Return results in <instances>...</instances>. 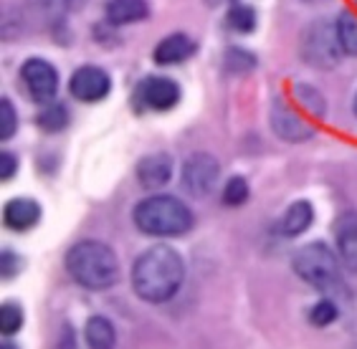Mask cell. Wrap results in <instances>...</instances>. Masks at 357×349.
Instances as JSON below:
<instances>
[{
  "mask_svg": "<svg viewBox=\"0 0 357 349\" xmlns=\"http://www.w3.org/2000/svg\"><path fill=\"white\" fill-rule=\"evenodd\" d=\"M185 276V263L170 246L147 248L132 266V288L142 302L162 304L178 294Z\"/></svg>",
  "mask_w": 357,
  "mask_h": 349,
  "instance_id": "1",
  "label": "cell"
},
{
  "mask_svg": "<svg viewBox=\"0 0 357 349\" xmlns=\"http://www.w3.org/2000/svg\"><path fill=\"white\" fill-rule=\"evenodd\" d=\"M66 268L71 279L84 288L102 291L117 284L119 261L107 243L102 240H82L66 254Z\"/></svg>",
  "mask_w": 357,
  "mask_h": 349,
  "instance_id": "2",
  "label": "cell"
},
{
  "mask_svg": "<svg viewBox=\"0 0 357 349\" xmlns=\"http://www.w3.org/2000/svg\"><path fill=\"white\" fill-rule=\"evenodd\" d=\"M135 226L144 235H183L192 228V212L172 195H150L135 208Z\"/></svg>",
  "mask_w": 357,
  "mask_h": 349,
  "instance_id": "3",
  "label": "cell"
},
{
  "mask_svg": "<svg viewBox=\"0 0 357 349\" xmlns=\"http://www.w3.org/2000/svg\"><path fill=\"white\" fill-rule=\"evenodd\" d=\"M291 266L299 276H302L310 286L319 288V291H335L342 288V271L337 263L335 254L324 243H307L296 251Z\"/></svg>",
  "mask_w": 357,
  "mask_h": 349,
  "instance_id": "4",
  "label": "cell"
},
{
  "mask_svg": "<svg viewBox=\"0 0 357 349\" xmlns=\"http://www.w3.org/2000/svg\"><path fill=\"white\" fill-rule=\"evenodd\" d=\"M302 54L317 69H335L337 61H340V54H342V43H340V36H337V23L335 26L327 21L312 23L307 28V33H304Z\"/></svg>",
  "mask_w": 357,
  "mask_h": 349,
  "instance_id": "5",
  "label": "cell"
},
{
  "mask_svg": "<svg viewBox=\"0 0 357 349\" xmlns=\"http://www.w3.org/2000/svg\"><path fill=\"white\" fill-rule=\"evenodd\" d=\"M218 160L206 155V152H198V155H190L183 164V187L192 198H206L218 183Z\"/></svg>",
  "mask_w": 357,
  "mask_h": 349,
  "instance_id": "6",
  "label": "cell"
},
{
  "mask_svg": "<svg viewBox=\"0 0 357 349\" xmlns=\"http://www.w3.org/2000/svg\"><path fill=\"white\" fill-rule=\"evenodd\" d=\"M21 79L36 102H51L59 89V74L43 59H28L21 66Z\"/></svg>",
  "mask_w": 357,
  "mask_h": 349,
  "instance_id": "7",
  "label": "cell"
},
{
  "mask_svg": "<svg viewBox=\"0 0 357 349\" xmlns=\"http://www.w3.org/2000/svg\"><path fill=\"white\" fill-rule=\"evenodd\" d=\"M69 89L71 96L79 99V102H86V104L102 102L112 89V79L99 66H82V69H76L74 76H71Z\"/></svg>",
  "mask_w": 357,
  "mask_h": 349,
  "instance_id": "8",
  "label": "cell"
},
{
  "mask_svg": "<svg viewBox=\"0 0 357 349\" xmlns=\"http://www.w3.org/2000/svg\"><path fill=\"white\" fill-rule=\"evenodd\" d=\"M268 119H271V130L287 142H304L314 134V127H310L304 122V116L291 109L289 104H284L282 99H274Z\"/></svg>",
  "mask_w": 357,
  "mask_h": 349,
  "instance_id": "9",
  "label": "cell"
},
{
  "mask_svg": "<svg viewBox=\"0 0 357 349\" xmlns=\"http://www.w3.org/2000/svg\"><path fill=\"white\" fill-rule=\"evenodd\" d=\"M139 102L147 109H172L180 102V86L172 79H165V76H147L139 84Z\"/></svg>",
  "mask_w": 357,
  "mask_h": 349,
  "instance_id": "10",
  "label": "cell"
},
{
  "mask_svg": "<svg viewBox=\"0 0 357 349\" xmlns=\"http://www.w3.org/2000/svg\"><path fill=\"white\" fill-rule=\"evenodd\" d=\"M172 178V157L165 152H155V155H147L144 160H139L137 164V180L139 185L152 190V187H162L167 185Z\"/></svg>",
  "mask_w": 357,
  "mask_h": 349,
  "instance_id": "11",
  "label": "cell"
},
{
  "mask_svg": "<svg viewBox=\"0 0 357 349\" xmlns=\"http://www.w3.org/2000/svg\"><path fill=\"white\" fill-rule=\"evenodd\" d=\"M335 238L344 266L357 271V212H344L335 220Z\"/></svg>",
  "mask_w": 357,
  "mask_h": 349,
  "instance_id": "12",
  "label": "cell"
},
{
  "mask_svg": "<svg viewBox=\"0 0 357 349\" xmlns=\"http://www.w3.org/2000/svg\"><path fill=\"white\" fill-rule=\"evenodd\" d=\"M192 54H195V43L185 33H172L155 46V61L160 66H172V63L185 61Z\"/></svg>",
  "mask_w": 357,
  "mask_h": 349,
  "instance_id": "13",
  "label": "cell"
},
{
  "mask_svg": "<svg viewBox=\"0 0 357 349\" xmlns=\"http://www.w3.org/2000/svg\"><path fill=\"white\" fill-rule=\"evenodd\" d=\"M41 218V208L31 198H15L6 205V223L13 231H28Z\"/></svg>",
  "mask_w": 357,
  "mask_h": 349,
  "instance_id": "14",
  "label": "cell"
},
{
  "mask_svg": "<svg viewBox=\"0 0 357 349\" xmlns=\"http://www.w3.org/2000/svg\"><path fill=\"white\" fill-rule=\"evenodd\" d=\"M107 18L114 26H127V23H137L142 18H147L150 8L144 0H109L107 3Z\"/></svg>",
  "mask_w": 357,
  "mask_h": 349,
  "instance_id": "15",
  "label": "cell"
},
{
  "mask_svg": "<svg viewBox=\"0 0 357 349\" xmlns=\"http://www.w3.org/2000/svg\"><path fill=\"white\" fill-rule=\"evenodd\" d=\"M312 220H314L312 205L304 203V200H299V203H291V205L287 208V212H284L282 220H279V228H282L284 235H299V233H304L312 226Z\"/></svg>",
  "mask_w": 357,
  "mask_h": 349,
  "instance_id": "16",
  "label": "cell"
},
{
  "mask_svg": "<svg viewBox=\"0 0 357 349\" xmlns=\"http://www.w3.org/2000/svg\"><path fill=\"white\" fill-rule=\"evenodd\" d=\"M84 336H86L89 347L94 349H109L117 342V332H114L109 319H104V316H91L86 322V329H84Z\"/></svg>",
  "mask_w": 357,
  "mask_h": 349,
  "instance_id": "17",
  "label": "cell"
},
{
  "mask_svg": "<svg viewBox=\"0 0 357 349\" xmlns=\"http://www.w3.org/2000/svg\"><path fill=\"white\" fill-rule=\"evenodd\" d=\"M337 36L342 43V51L350 56H357V15L344 10L337 18Z\"/></svg>",
  "mask_w": 357,
  "mask_h": 349,
  "instance_id": "18",
  "label": "cell"
},
{
  "mask_svg": "<svg viewBox=\"0 0 357 349\" xmlns=\"http://www.w3.org/2000/svg\"><path fill=\"white\" fill-rule=\"evenodd\" d=\"M69 124V111L63 104H46L38 114V127L43 132H61Z\"/></svg>",
  "mask_w": 357,
  "mask_h": 349,
  "instance_id": "19",
  "label": "cell"
},
{
  "mask_svg": "<svg viewBox=\"0 0 357 349\" xmlns=\"http://www.w3.org/2000/svg\"><path fill=\"white\" fill-rule=\"evenodd\" d=\"M228 26L238 33H251L256 28V13L248 6H234L228 10Z\"/></svg>",
  "mask_w": 357,
  "mask_h": 349,
  "instance_id": "20",
  "label": "cell"
},
{
  "mask_svg": "<svg viewBox=\"0 0 357 349\" xmlns=\"http://www.w3.org/2000/svg\"><path fill=\"white\" fill-rule=\"evenodd\" d=\"M23 327V309L18 304L6 302L0 307V332L3 334H15Z\"/></svg>",
  "mask_w": 357,
  "mask_h": 349,
  "instance_id": "21",
  "label": "cell"
},
{
  "mask_svg": "<svg viewBox=\"0 0 357 349\" xmlns=\"http://www.w3.org/2000/svg\"><path fill=\"white\" fill-rule=\"evenodd\" d=\"M248 198V185L243 178H231L226 183V187H223V203L231 208L236 205H243Z\"/></svg>",
  "mask_w": 357,
  "mask_h": 349,
  "instance_id": "22",
  "label": "cell"
},
{
  "mask_svg": "<svg viewBox=\"0 0 357 349\" xmlns=\"http://www.w3.org/2000/svg\"><path fill=\"white\" fill-rule=\"evenodd\" d=\"M15 127H18V116H15V109L10 99H3L0 102V137L10 139L15 134Z\"/></svg>",
  "mask_w": 357,
  "mask_h": 349,
  "instance_id": "23",
  "label": "cell"
},
{
  "mask_svg": "<svg viewBox=\"0 0 357 349\" xmlns=\"http://www.w3.org/2000/svg\"><path fill=\"white\" fill-rule=\"evenodd\" d=\"M310 319L317 327H327V324H332L337 319V307L332 302H319L310 311Z\"/></svg>",
  "mask_w": 357,
  "mask_h": 349,
  "instance_id": "24",
  "label": "cell"
},
{
  "mask_svg": "<svg viewBox=\"0 0 357 349\" xmlns=\"http://www.w3.org/2000/svg\"><path fill=\"white\" fill-rule=\"evenodd\" d=\"M296 94H299V99H302L307 107H310L312 111H317V114H324V102L322 96L317 94V91H312L307 84H302V86H296Z\"/></svg>",
  "mask_w": 357,
  "mask_h": 349,
  "instance_id": "25",
  "label": "cell"
},
{
  "mask_svg": "<svg viewBox=\"0 0 357 349\" xmlns=\"http://www.w3.org/2000/svg\"><path fill=\"white\" fill-rule=\"evenodd\" d=\"M18 256L13 254V251H3V279H10V276L18 274Z\"/></svg>",
  "mask_w": 357,
  "mask_h": 349,
  "instance_id": "26",
  "label": "cell"
},
{
  "mask_svg": "<svg viewBox=\"0 0 357 349\" xmlns=\"http://www.w3.org/2000/svg\"><path fill=\"white\" fill-rule=\"evenodd\" d=\"M228 56H231V59H236V66H234L236 71H248V69H254V63H256L254 56L243 54V51H231Z\"/></svg>",
  "mask_w": 357,
  "mask_h": 349,
  "instance_id": "27",
  "label": "cell"
},
{
  "mask_svg": "<svg viewBox=\"0 0 357 349\" xmlns=\"http://www.w3.org/2000/svg\"><path fill=\"white\" fill-rule=\"evenodd\" d=\"M0 162H3V170H0V178L3 180H10L15 175V167H18V160L10 155V152H3V157H0Z\"/></svg>",
  "mask_w": 357,
  "mask_h": 349,
  "instance_id": "28",
  "label": "cell"
},
{
  "mask_svg": "<svg viewBox=\"0 0 357 349\" xmlns=\"http://www.w3.org/2000/svg\"><path fill=\"white\" fill-rule=\"evenodd\" d=\"M54 3H59V6H66V8H79V6H84L86 0H54Z\"/></svg>",
  "mask_w": 357,
  "mask_h": 349,
  "instance_id": "29",
  "label": "cell"
},
{
  "mask_svg": "<svg viewBox=\"0 0 357 349\" xmlns=\"http://www.w3.org/2000/svg\"><path fill=\"white\" fill-rule=\"evenodd\" d=\"M355 114H357V96H355Z\"/></svg>",
  "mask_w": 357,
  "mask_h": 349,
  "instance_id": "30",
  "label": "cell"
}]
</instances>
